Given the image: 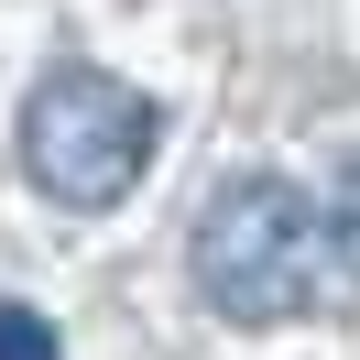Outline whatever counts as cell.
I'll return each instance as SVG.
<instances>
[{"label": "cell", "instance_id": "3957f363", "mask_svg": "<svg viewBox=\"0 0 360 360\" xmlns=\"http://www.w3.org/2000/svg\"><path fill=\"white\" fill-rule=\"evenodd\" d=\"M0 360H66V338H55L22 295H0Z\"/></svg>", "mask_w": 360, "mask_h": 360}, {"label": "cell", "instance_id": "7a4b0ae2", "mask_svg": "<svg viewBox=\"0 0 360 360\" xmlns=\"http://www.w3.org/2000/svg\"><path fill=\"white\" fill-rule=\"evenodd\" d=\"M153 142H164V110L131 77L88 66V55H55L33 77V98H22V175L55 207H77V219H98V207L131 197L153 175Z\"/></svg>", "mask_w": 360, "mask_h": 360}, {"label": "cell", "instance_id": "277c9868", "mask_svg": "<svg viewBox=\"0 0 360 360\" xmlns=\"http://www.w3.org/2000/svg\"><path fill=\"white\" fill-rule=\"evenodd\" d=\"M328 229H338V273L360 284V164L338 175V197H328Z\"/></svg>", "mask_w": 360, "mask_h": 360}, {"label": "cell", "instance_id": "6da1fadb", "mask_svg": "<svg viewBox=\"0 0 360 360\" xmlns=\"http://www.w3.org/2000/svg\"><path fill=\"white\" fill-rule=\"evenodd\" d=\"M186 273L229 328H284L316 316L338 284V229L295 175H229L186 229Z\"/></svg>", "mask_w": 360, "mask_h": 360}]
</instances>
